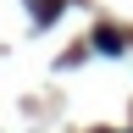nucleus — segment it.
Listing matches in <instances>:
<instances>
[{
  "mask_svg": "<svg viewBox=\"0 0 133 133\" xmlns=\"http://www.w3.org/2000/svg\"><path fill=\"white\" fill-rule=\"evenodd\" d=\"M94 44H100V50H111V56H116V50H122V39H116L111 28H100V33H94Z\"/></svg>",
  "mask_w": 133,
  "mask_h": 133,
  "instance_id": "obj_1",
  "label": "nucleus"
}]
</instances>
